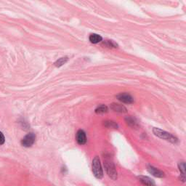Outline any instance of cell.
<instances>
[{"label":"cell","mask_w":186,"mask_h":186,"mask_svg":"<svg viewBox=\"0 0 186 186\" xmlns=\"http://www.w3.org/2000/svg\"><path fill=\"white\" fill-rule=\"evenodd\" d=\"M153 132L154 135L158 137L161 139L165 140L166 141H169V142L172 143H176L177 142V138L176 137H174V135H172L170 133L167 132L166 131H164V130H160L158 128H153Z\"/></svg>","instance_id":"obj_1"},{"label":"cell","mask_w":186,"mask_h":186,"mask_svg":"<svg viewBox=\"0 0 186 186\" xmlns=\"http://www.w3.org/2000/svg\"><path fill=\"white\" fill-rule=\"evenodd\" d=\"M104 166L106 169V172L108 175L110 177L111 179L115 180L117 179V172L116 170V167L114 164L111 161L110 159H106L104 161Z\"/></svg>","instance_id":"obj_2"},{"label":"cell","mask_w":186,"mask_h":186,"mask_svg":"<svg viewBox=\"0 0 186 186\" xmlns=\"http://www.w3.org/2000/svg\"><path fill=\"white\" fill-rule=\"evenodd\" d=\"M93 172L94 175L98 179H102L103 177V172L102 169L99 157L95 156L93 161Z\"/></svg>","instance_id":"obj_3"},{"label":"cell","mask_w":186,"mask_h":186,"mask_svg":"<svg viewBox=\"0 0 186 186\" xmlns=\"http://www.w3.org/2000/svg\"><path fill=\"white\" fill-rule=\"evenodd\" d=\"M35 140H36V135H35L34 133L33 132L28 133V135H26L22 139L21 144L22 145L24 146V147L27 148L31 147V146L34 143Z\"/></svg>","instance_id":"obj_4"},{"label":"cell","mask_w":186,"mask_h":186,"mask_svg":"<svg viewBox=\"0 0 186 186\" xmlns=\"http://www.w3.org/2000/svg\"><path fill=\"white\" fill-rule=\"evenodd\" d=\"M117 99L124 103H132L134 99L130 95L127 93H121L117 96Z\"/></svg>","instance_id":"obj_5"},{"label":"cell","mask_w":186,"mask_h":186,"mask_svg":"<svg viewBox=\"0 0 186 186\" xmlns=\"http://www.w3.org/2000/svg\"><path fill=\"white\" fill-rule=\"evenodd\" d=\"M76 141L79 145H84L87 142V137L83 130H80L76 133Z\"/></svg>","instance_id":"obj_6"},{"label":"cell","mask_w":186,"mask_h":186,"mask_svg":"<svg viewBox=\"0 0 186 186\" xmlns=\"http://www.w3.org/2000/svg\"><path fill=\"white\" fill-rule=\"evenodd\" d=\"M148 171L150 174H151L152 175H153L154 177H163L164 176V173L163 172L161 171V170L156 169L155 168L154 166H148Z\"/></svg>","instance_id":"obj_7"},{"label":"cell","mask_w":186,"mask_h":186,"mask_svg":"<svg viewBox=\"0 0 186 186\" xmlns=\"http://www.w3.org/2000/svg\"><path fill=\"white\" fill-rule=\"evenodd\" d=\"M140 181L145 186H155V182H153L152 179L148 177H145V176H140Z\"/></svg>","instance_id":"obj_8"},{"label":"cell","mask_w":186,"mask_h":186,"mask_svg":"<svg viewBox=\"0 0 186 186\" xmlns=\"http://www.w3.org/2000/svg\"><path fill=\"white\" fill-rule=\"evenodd\" d=\"M111 109L114 111L119 113H126L127 109L124 106L120 104H117V103H112L111 105Z\"/></svg>","instance_id":"obj_9"},{"label":"cell","mask_w":186,"mask_h":186,"mask_svg":"<svg viewBox=\"0 0 186 186\" xmlns=\"http://www.w3.org/2000/svg\"><path fill=\"white\" fill-rule=\"evenodd\" d=\"M90 41L91 43H93V44H97V43L101 42L103 39L101 36H100L99 34H92L90 36Z\"/></svg>","instance_id":"obj_10"},{"label":"cell","mask_w":186,"mask_h":186,"mask_svg":"<svg viewBox=\"0 0 186 186\" xmlns=\"http://www.w3.org/2000/svg\"><path fill=\"white\" fill-rule=\"evenodd\" d=\"M68 58H67V57H64V58H60V59H58L56 62H55V66H56V67H60V66H63V64H65V63L68 61Z\"/></svg>","instance_id":"obj_11"},{"label":"cell","mask_w":186,"mask_h":186,"mask_svg":"<svg viewBox=\"0 0 186 186\" xmlns=\"http://www.w3.org/2000/svg\"><path fill=\"white\" fill-rule=\"evenodd\" d=\"M178 168L180 172L182 173V177H185V163L184 161H181L178 164Z\"/></svg>","instance_id":"obj_12"},{"label":"cell","mask_w":186,"mask_h":186,"mask_svg":"<svg viewBox=\"0 0 186 186\" xmlns=\"http://www.w3.org/2000/svg\"><path fill=\"white\" fill-rule=\"evenodd\" d=\"M108 111V107L105 105H101V106H98L96 109H95V112L97 114H104Z\"/></svg>","instance_id":"obj_13"},{"label":"cell","mask_w":186,"mask_h":186,"mask_svg":"<svg viewBox=\"0 0 186 186\" xmlns=\"http://www.w3.org/2000/svg\"><path fill=\"white\" fill-rule=\"evenodd\" d=\"M126 120H127V124H128L129 125H130V126L135 127L137 124V122H135V119H132V118H131V117H129V118H127Z\"/></svg>","instance_id":"obj_14"},{"label":"cell","mask_w":186,"mask_h":186,"mask_svg":"<svg viewBox=\"0 0 186 186\" xmlns=\"http://www.w3.org/2000/svg\"><path fill=\"white\" fill-rule=\"evenodd\" d=\"M105 125L108 127H112V128H117V124L114 122H105Z\"/></svg>","instance_id":"obj_15"},{"label":"cell","mask_w":186,"mask_h":186,"mask_svg":"<svg viewBox=\"0 0 186 186\" xmlns=\"http://www.w3.org/2000/svg\"><path fill=\"white\" fill-rule=\"evenodd\" d=\"M5 142V138L1 132H0V145H3Z\"/></svg>","instance_id":"obj_16"}]
</instances>
